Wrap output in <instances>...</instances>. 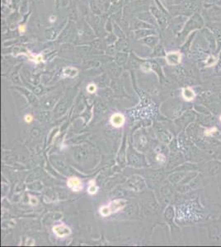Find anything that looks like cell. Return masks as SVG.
Instances as JSON below:
<instances>
[{
	"instance_id": "5b68a950",
	"label": "cell",
	"mask_w": 221,
	"mask_h": 247,
	"mask_svg": "<svg viewBox=\"0 0 221 247\" xmlns=\"http://www.w3.org/2000/svg\"><path fill=\"white\" fill-rule=\"evenodd\" d=\"M166 61L170 65H176L181 62V54L178 52H171L166 55Z\"/></svg>"
},
{
	"instance_id": "7c38bea8",
	"label": "cell",
	"mask_w": 221,
	"mask_h": 247,
	"mask_svg": "<svg viewBox=\"0 0 221 247\" xmlns=\"http://www.w3.org/2000/svg\"><path fill=\"white\" fill-rule=\"evenodd\" d=\"M87 91H88L89 93H94L95 91H97V87H96L95 84L91 83V84H89V85L87 87Z\"/></svg>"
},
{
	"instance_id": "277c9868",
	"label": "cell",
	"mask_w": 221,
	"mask_h": 247,
	"mask_svg": "<svg viewBox=\"0 0 221 247\" xmlns=\"http://www.w3.org/2000/svg\"><path fill=\"white\" fill-rule=\"evenodd\" d=\"M110 121H111V124L114 127L120 128L121 126H123V125L126 122V118L122 114L116 113L114 115H112L111 119H110Z\"/></svg>"
},
{
	"instance_id": "ba28073f",
	"label": "cell",
	"mask_w": 221,
	"mask_h": 247,
	"mask_svg": "<svg viewBox=\"0 0 221 247\" xmlns=\"http://www.w3.org/2000/svg\"><path fill=\"white\" fill-rule=\"evenodd\" d=\"M182 97L186 101H192L195 97V93L192 89H191L190 87L184 88L182 91Z\"/></svg>"
},
{
	"instance_id": "2e32d148",
	"label": "cell",
	"mask_w": 221,
	"mask_h": 247,
	"mask_svg": "<svg viewBox=\"0 0 221 247\" xmlns=\"http://www.w3.org/2000/svg\"><path fill=\"white\" fill-rule=\"evenodd\" d=\"M32 119H33V118H32L31 115H26V116H25V121L26 123H31L32 121Z\"/></svg>"
},
{
	"instance_id": "7a4b0ae2",
	"label": "cell",
	"mask_w": 221,
	"mask_h": 247,
	"mask_svg": "<svg viewBox=\"0 0 221 247\" xmlns=\"http://www.w3.org/2000/svg\"><path fill=\"white\" fill-rule=\"evenodd\" d=\"M52 230L58 237H60V238H64L71 234V229L64 224L56 225L53 227Z\"/></svg>"
},
{
	"instance_id": "3957f363",
	"label": "cell",
	"mask_w": 221,
	"mask_h": 247,
	"mask_svg": "<svg viewBox=\"0 0 221 247\" xmlns=\"http://www.w3.org/2000/svg\"><path fill=\"white\" fill-rule=\"evenodd\" d=\"M67 185L69 186L74 192H79L83 190V183L78 177H70L67 180Z\"/></svg>"
},
{
	"instance_id": "30bf717a",
	"label": "cell",
	"mask_w": 221,
	"mask_h": 247,
	"mask_svg": "<svg viewBox=\"0 0 221 247\" xmlns=\"http://www.w3.org/2000/svg\"><path fill=\"white\" fill-rule=\"evenodd\" d=\"M99 211H100V213L102 216L107 217L111 215V213H110V211L109 209H108L107 206H102V207L101 208Z\"/></svg>"
},
{
	"instance_id": "9c48e42d",
	"label": "cell",
	"mask_w": 221,
	"mask_h": 247,
	"mask_svg": "<svg viewBox=\"0 0 221 247\" xmlns=\"http://www.w3.org/2000/svg\"><path fill=\"white\" fill-rule=\"evenodd\" d=\"M98 190V186L96 185V183H95V180H91V181L89 182V187H88V192L89 194H95L97 193Z\"/></svg>"
},
{
	"instance_id": "d6986e66",
	"label": "cell",
	"mask_w": 221,
	"mask_h": 247,
	"mask_svg": "<svg viewBox=\"0 0 221 247\" xmlns=\"http://www.w3.org/2000/svg\"><path fill=\"white\" fill-rule=\"evenodd\" d=\"M220 120H221V116H220Z\"/></svg>"
},
{
	"instance_id": "8992f818",
	"label": "cell",
	"mask_w": 221,
	"mask_h": 247,
	"mask_svg": "<svg viewBox=\"0 0 221 247\" xmlns=\"http://www.w3.org/2000/svg\"><path fill=\"white\" fill-rule=\"evenodd\" d=\"M208 14L212 19L221 21V8L218 6H214L208 10Z\"/></svg>"
},
{
	"instance_id": "8fae6325",
	"label": "cell",
	"mask_w": 221,
	"mask_h": 247,
	"mask_svg": "<svg viewBox=\"0 0 221 247\" xmlns=\"http://www.w3.org/2000/svg\"><path fill=\"white\" fill-rule=\"evenodd\" d=\"M29 55H30V60H32V61H34L35 63H40L42 61V56L41 55H37V56H34V55H32V54H29Z\"/></svg>"
},
{
	"instance_id": "5bb4252c",
	"label": "cell",
	"mask_w": 221,
	"mask_h": 247,
	"mask_svg": "<svg viewBox=\"0 0 221 247\" xmlns=\"http://www.w3.org/2000/svg\"><path fill=\"white\" fill-rule=\"evenodd\" d=\"M30 204L32 205H36L38 204V199L36 197L30 196Z\"/></svg>"
},
{
	"instance_id": "52a82bcc",
	"label": "cell",
	"mask_w": 221,
	"mask_h": 247,
	"mask_svg": "<svg viewBox=\"0 0 221 247\" xmlns=\"http://www.w3.org/2000/svg\"><path fill=\"white\" fill-rule=\"evenodd\" d=\"M78 74V70L77 68H73V67H67L64 69L63 71V77H76Z\"/></svg>"
},
{
	"instance_id": "4fadbf2b",
	"label": "cell",
	"mask_w": 221,
	"mask_h": 247,
	"mask_svg": "<svg viewBox=\"0 0 221 247\" xmlns=\"http://www.w3.org/2000/svg\"><path fill=\"white\" fill-rule=\"evenodd\" d=\"M216 131H217V129H216V128H214V129H209V130H205V134L206 135V136H211Z\"/></svg>"
},
{
	"instance_id": "ac0fdd59",
	"label": "cell",
	"mask_w": 221,
	"mask_h": 247,
	"mask_svg": "<svg viewBox=\"0 0 221 247\" xmlns=\"http://www.w3.org/2000/svg\"><path fill=\"white\" fill-rule=\"evenodd\" d=\"M207 2H210V3H212V2H214V0H206Z\"/></svg>"
},
{
	"instance_id": "9a60e30c",
	"label": "cell",
	"mask_w": 221,
	"mask_h": 247,
	"mask_svg": "<svg viewBox=\"0 0 221 247\" xmlns=\"http://www.w3.org/2000/svg\"><path fill=\"white\" fill-rule=\"evenodd\" d=\"M26 245H35V241L32 238H27L26 242Z\"/></svg>"
},
{
	"instance_id": "e0dca14e",
	"label": "cell",
	"mask_w": 221,
	"mask_h": 247,
	"mask_svg": "<svg viewBox=\"0 0 221 247\" xmlns=\"http://www.w3.org/2000/svg\"><path fill=\"white\" fill-rule=\"evenodd\" d=\"M25 30H26V28H25V26H19V31H20V32H24V31H25Z\"/></svg>"
},
{
	"instance_id": "6da1fadb",
	"label": "cell",
	"mask_w": 221,
	"mask_h": 247,
	"mask_svg": "<svg viewBox=\"0 0 221 247\" xmlns=\"http://www.w3.org/2000/svg\"><path fill=\"white\" fill-rule=\"evenodd\" d=\"M127 201L125 199H116L113 200L109 204V205H107V208L109 209L111 214L113 213H117L118 211L123 209L124 208L126 207V205Z\"/></svg>"
}]
</instances>
